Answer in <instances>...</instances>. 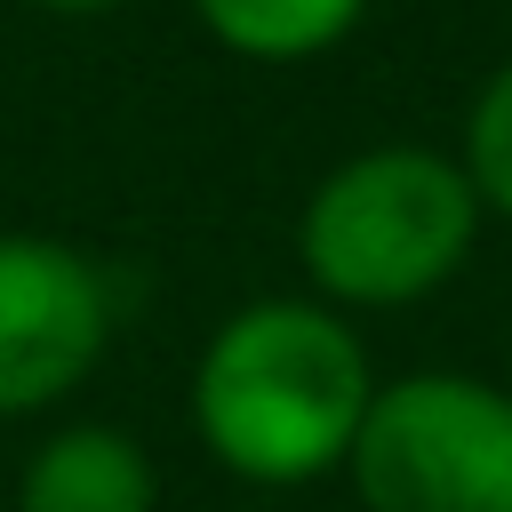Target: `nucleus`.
I'll list each match as a JSON object with an SVG mask.
<instances>
[{
  "instance_id": "f257e3e1",
  "label": "nucleus",
  "mask_w": 512,
  "mask_h": 512,
  "mask_svg": "<svg viewBox=\"0 0 512 512\" xmlns=\"http://www.w3.org/2000/svg\"><path fill=\"white\" fill-rule=\"evenodd\" d=\"M368 400V344L320 296H256L192 360V432L232 480L256 488L344 472Z\"/></svg>"
},
{
  "instance_id": "f03ea898",
  "label": "nucleus",
  "mask_w": 512,
  "mask_h": 512,
  "mask_svg": "<svg viewBox=\"0 0 512 512\" xmlns=\"http://www.w3.org/2000/svg\"><path fill=\"white\" fill-rule=\"evenodd\" d=\"M480 192L464 160L424 144H376L336 160L296 224L304 280L336 312H392L448 288L480 240Z\"/></svg>"
},
{
  "instance_id": "7ed1b4c3",
  "label": "nucleus",
  "mask_w": 512,
  "mask_h": 512,
  "mask_svg": "<svg viewBox=\"0 0 512 512\" xmlns=\"http://www.w3.org/2000/svg\"><path fill=\"white\" fill-rule=\"evenodd\" d=\"M344 472L360 512H512V392L456 368L392 376Z\"/></svg>"
},
{
  "instance_id": "20e7f679",
  "label": "nucleus",
  "mask_w": 512,
  "mask_h": 512,
  "mask_svg": "<svg viewBox=\"0 0 512 512\" xmlns=\"http://www.w3.org/2000/svg\"><path fill=\"white\" fill-rule=\"evenodd\" d=\"M112 352L104 272L48 232H0V424L72 400Z\"/></svg>"
},
{
  "instance_id": "39448f33",
  "label": "nucleus",
  "mask_w": 512,
  "mask_h": 512,
  "mask_svg": "<svg viewBox=\"0 0 512 512\" xmlns=\"http://www.w3.org/2000/svg\"><path fill=\"white\" fill-rule=\"evenodd\" d=\"M16 512H160V472L120 424H56L16 472Z\"/></svg>"
},
{
  "instance_id": "423d86ee",
  "label": "nucleus",
  "mask_w": 512,
  "mask_h": 512,
  "mask_svg": "<svg viewBox=\"0 0 512 512\" xmlns=\"http://www.w3.org/2000/svg\"><path fill=\"white\" fill-rule=\"evenodd\" d=\"M368 0H192V16L248 64H304L360 24Z\"/></svg>"
},
{
  "instance_id": "0eeeda50",
  "label": "nucleus",
  "mask_w": 512,
  "mask_h": 512,
  "mask_svg": "<svg viewBox=\"0 0 512 512\" xmlns=\"http://www.w3.org/2000/svg\"><path fill=\"white\" fill-rule=\"evenodd\" d=\"M456 160H464L480 208L512 224V56H504V64L488 72V88L472 96V120H464V152H456Z\"/></svg>"
},
{
  "instance_id": "6e6552de",
  "label": "nucleus",
  "mask_w": 512,
  "mask_h": 512,
  "mask_svg": "<svg viewBox=\"0 0 512 512\" xmlns=\"http://www.w3.org/2000/svg\"><path fill=\"white\" fill-rule=\"evenodd\" d=\"M32 8H48V16H104V8H120V0H32Z\"/></svg>"
}]
</instances>
